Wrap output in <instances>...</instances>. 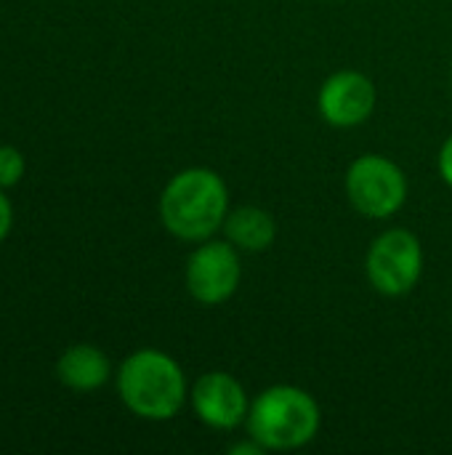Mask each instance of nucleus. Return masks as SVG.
Masks as SVG:
<instances>
[{
	"instance_id": "nucleus-1",
	"label": "nucleus",
	"mask_w": 452,
	"mask_h": 455,
	"mask_svg": "<svg viewBox=\"0 0 452 455\" xmlns=\"http://www.w3.org/2000/svg\"><path fill=\"white\" fill-rule=\"evenodd\" d=\"M229 213V189L224 179L210 168H186L176 173L160 195L163 227L184 240H210Z\"/></svg>"
},
{
	"instance_id": "nucleus-2",
	"label": "nucleus",
	"mask_w": 452,
	"mask_h": 455,
	"mask_svg": "<svg viewBox=\"0 0 452 455\" xmlns=\"http://www.w3.org/2000/svg\"><path fill=\"white\" fill-rule=\"evenodd\" d=\"M123 405L144 421H170L186 403V376L181 365L160 349H139L117 371Z\"/></svg>"
},
{
	"instance_id": "nucleus-3",
	"label": "nucleus",
	"mask_w": 452,
	"mask_h": 455,
	"mask_svg": "<svg viewBox=\"0 0 452 455\" xmlns=\"http://www.w3.org/2000/svg\"><path fill=\"white\" fill-rule=\"evenodd\" d=\"M320 405L301 387L277 384L264 389L248 411V437L264 451H296L309 445L320 432Z\"/></svg>"
},
{
	"instance_id": "nucleus-4",
	"label": "nucleus",
	"mask_w": 452,
	"mask_h": 455,
	"mask_svg": "<svg viewBox=\"0 0 452 455\" xmlns=\"http://www.w3.org/2000/svg\"><path fill=\"white\" fill-rule=\"evenodd\" d=\"M349 203L368 219H389L408 200L402 168L384 155H362L346 171Z\"/></svg>"
},
{
	"instance_id": "nucleus-5",
	"label": "nucleus",
	"mask_w": 452,
	"mask_h": 455,
	"mask_svg": "<svg viewBox=\"0 0 452 455\" xmlns=\"http://www.w3.org/2000/svg\"><path fill=\"white\" fill-rule=\"evenodd\" d=\"M365 272L381 296L397 299L410 293L424 275L421 240L408 229H386L373 240L365 259Z\"/></svg>"
},
{
	"instance_id": "nucleus-6",
	"label": "nucleus",
	"mask_w": 452,
	"mask_h": 455,
	"mask_svg": "<svg viewBox=\"0 0 452 455\" xmlns=\"http://www.w3.org/2000/svg\"><path fill=\"white\" fill-rule=\"evenodd\" d=\"M242 277V264L237 248L226 240H202L186 261V291L202 307H218L229 301Z\"/></svg>"
},
{
	"instance_id": "nucleus-7",
	"label": "nucleus",
	"mask_w": 452,
	"mask_h": 455,
	"mask_svg": "<svg viewBox=\"0 0 452 455\" xmlns=\"http://www.w3.org/2000/svg\"><path fill=\"white\" fill-rule=\"evenodd\" d=\"M189 400H192L194 416L205 427L221 429V432H229V429L240 427L248 419V411H250V403H248V395H245L242 384L226 371L202 373L194 381V387L189 392Z\"/></svg>"
},
{
	"instance_id": "nucleus-8",
	"label": "nucleus",
	"mask_w": 452,
	"mask_h": 455,
	"mask_svg": "<svg viewBox=\"0 0 452 455\" xmlns=\"http://www.w3.org/2000/svg\"><path fill=\"white\" fill-rule=\"evenodd\" d=\"M317 107L322 120L336 128L362 125L376 109V85L357 69L333 72L320 88Z\"/></svg>"
},
{
	"instance_id": "nucleus-9",
	"label": "nucleus",
	"mask_w": 452,
	"mask_h": 455,
	"mask_svg": "<svg viewBox=\"0 0 452 455\" xmlns=\"http://www.w3.org/2000/svg\"><path fill=\"white\" fill-rule=\"evenodd\" d=\"M56 376H59V381L67 389L88 395V392L101 389L109 381L112 363H109V357L99 347H93V344H75V347H69L59 357Z\"/></svg>"
},
{
	"instance_id": "nucleus-10",
	"label": "nucleus",
	"mask_w": 452,
	"mask_h": 455,
	"mask_svg": "<svg viewBox=\"0 0 452 455\" xmlns=\"http://www.w3.org/2000/svg\"><path fill=\"white\" fill-rule=\"evenodd\" d=\"M224 232H226V240L237 251L261 253V251L272 248V243L277 237V224L269 211L256 208V205H240L226 213Z\"/></svg>"
},
{
	"instance_id": "nucleus-11",
	"label": "nucleus",
	"mask_w": 452,
	"mask_h": 455,
	"mask_svg": "<svg viewBox=\"0 0 452 455\" xmlns=\"http://www.w3.org/2000/svg\"><path fill=\"white\" fill-rule=\"evenodd\" d=\"M24 155L16 147H0V189H11L24 179Z\"/></svg>"
},
{
	"instance_id": "nucleus-12",
	"label": "nucleus",
	"mask_w": 452,
	"mask_h": 455,
	"mask_svg": "<svg viewBox=\"0 0 452 455\" xmlns=\"http://www.w3.org/2000/svg\"><path fill=\"white\" fill-rule=\"evenodd\" d=\"M11 227H13V205L5 197V189H0V243L8 237Z\"/></svg>"
},
{
	"instance_id": "nucleus-13",
	"label": "nucleus",
	"mask_w": 452,
	"mask_h": 455,
	"mask_svg": "<svg viewBox=\"0 0 452 455\" xmlns=\"http://www.w3.org/2000/svg\"><path fill=\"white\" fill-rule=\"evenodd\" d=\"M440 176L445 179L448 187H452V136L440 149Z\"/></svg>"
}]
</instances>
